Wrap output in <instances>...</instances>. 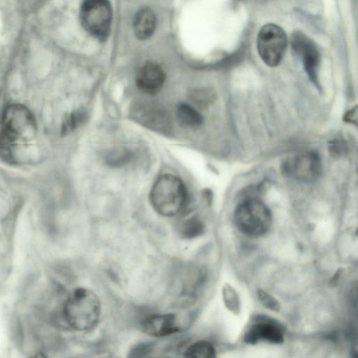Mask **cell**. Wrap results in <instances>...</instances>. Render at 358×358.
I'll list each match as a JSON object with an SVG mask.
<instances>
[{
	"mask_svg": "<svg viewBox=\"0 0 358 358\" xmlns=\"http://www.w3.org/2000/svg\"><path fill=\"white\" fill-rule=\"evenodd\" d=\"M100 316L99 299L89 289H75L64 302L62 317L67 325L74 330L85 331L94 329Z\"/></svg>",
	"mask_w": 358,
	"mask_h": 358,
	"instance_id": "1",
	"label": "cell"
},
{
	"mask_svg": "<svg viewBox=\"0 0 358 358\" xmlns=\"http://www.w3.org/2000/svg\"><path fill=\"white\" fill-rule=\"evenodd\" d=\"M36 131L34 115L27 107L19 103L8 106L1 117V152L9 153L11 145L30 142Z\"/></svg>",
	"mask_w": 358,
	"mask_h": 358,
	"instance_id": "2",
	"label": "cell"
},
{
	"mask_svg": "<svg viewBox=\"0 0 358 358\" xmlns=\"http://www.w3.org/2000/svg\"><path fill=\"white\" fill-rule=\"evenodd\" d=\"M150 201L159 214L171 217L179 213L187 201V189L183 182L172 174H163L155 182Z\"/></svg>",
	"mask_w": 358,
	"mask_h": 358,
	"instance_id": "3",
	"label": "cell"
},
{
	"mask_svg": "<svg viewBox=\"0 0 358 358\" xmlns=\"http://www.w3.org/2000/svg\"><path fill=\"white\" fill-rule=\"evenodd\" d=\"M234 221L238 230L253 238L266 234L271 226V213L266 205L257 198H248L236 207Z\"/></svg>",
	"mask_w": 358,
	"mask_h": 358,
	"instance_id": "4",
	"label": "cell"
},
{
	"mask_svg": "<svg viewBox=\"0 0 358 358\" xmlns=\"http://www.w3.org/2000/svg\"><path fill=\"white\" fill-rule=\"evenodd\" d=\"M288 44L285 31L275 24H266L259 30L257 46L263 62L271 67L282 61Z\"/></svg>",
	"mask_w": 358,
	"mask_h": 358,
	"instance_id": "5",
	"label": "cell"
},
{
	"mask_svg": "<svg viewBox=\"0 0 358 358\" xmlns=\"http://www.w3.org/2000/svg\"><path fill=\"white\" fill-rule=\"evenodd\" d=\"M81 23L91 35L100 39L110 30L112 8L108 0H85L80 10Z\"/></svg>",
	"mask_w": 358,
	"mask_h": 358,
	"instance_id": "6",
	"label": "cell"
},
{
	"mask_svg": "<svg viewBox=\"0 0 358 358\" xmlns=\"http://www.w3.org/2000/svg\"><path fill=\"white\" fill-rule=\"evenodd\" d=\"M243 340L250 344L262 341L278 344L283 342L284 330L275 320L258 315L250 320L244 333Z\"/></svg>",
	"mask_w": 358,
	"mask_h": 358,
	"instance_id": "7",
	"label": "cell"
},
{
	"mask_svg": "<svg viewBox=\"0 0 358 358\" xmlns=\"http://www.w3.org/2000/svg\"><path fill=\"white\" fill-rule=\"evenodd\" d=\"M130 114L135 121L155 131H165L170 126L166 112L159 105L150 101L135 102Z\"/></svg>",
	"mask_w": 358,
	"mask_h": 358,
	"instance_id": "8",
	"label": "cell"
},
{
	"mask_svg": "<svg viewBox=\"0 0 358 358\" xmlns=\"http://www.w3.org/2000/svg\"><path fill=\"white\" fill-rule=\"evenodd\" d=\"M322 164L320 156L314 151L302 152L286 162L285 171L292 177L303 181L313 182L320 175Z\"/></svg>",
	"mask_w": 358,
	"mask_h": 358,
	"instance_id": "9",
	"label": "cell"
},
{
	"mask_svg": "<svg viewBox=\"0 0 358 358\" xmlns=\"http://www.w3.org/2000/svg\"><path fill=\"white\" fill-rule=\"evenodd\" d=\"M292 46L301 57L304 68L310 80L317 83L320 53L313 41L304 34L296 31L292 36Z\"/></svg>",
	"mask_w": 358,
	"mask_h": 358,
	"instance_id": "10",
	"label": "cell"
},
{
	"mask_svg": "<svg viewBox=\"0 0 358 358\" xmlns=\"http://www.w3.org/2000/svg\"><path fill=\"white\" fill-rule=\"evenodd\" d=\"M165 81V73L157 63L148 62L138 71L136 83L143 93L154 95L162 88Z\"/></svg>",
	"mask_w": 358,
	"mask_h": 358,
	"instance_id": "11",
	"label": "cell"
},
{
	"mask_svg": "<svg viewBox=\"0 0 358 358\" xmlns=\"http://www.w3.org/2000/svg\"><path fill=\"white\" fill-rule=\"evenodd\" d=\"M143 331L154 337H164L179 331L173 314H156L147 317L141 322Z\"/></svg>",
	"mask_w": 358,
	"mask_h": 358,
	"instance_id": "12",
	"label": "cell"
},
{
	"mask_svg": "<svg viewBox=\"0 0 358 358\" xmlns=\"http://www.w3.org/2000/svg\"><path fill=\"white\" fill-rule=\"evenodd\" d=\"M156 17L149 8L140 10L134 20V30L136 37L141 40L149 38L155 32Z\"/></svg>",
	"mask_w": 358,
	"mask_h": 358,
	"instance_id": "13",
	"label": "cell"
},
{
	"mask_svg": "<svg viewBox=\"0 0 358 358\" xmlns=\"http://www.w3.org/2000/svg\"><path fill=\"white\" fill-rule=\"evenodd\" d=\"M176 116L179 121L186 126L198 127L203 122L200 113L192 106L185 103L177 106Z\"/></svg>",
	"mask_w": 358,
	"mask_h": 358,
	"instance_id": "14",
	"label": "cell"
},
{
	"mask_svg": "<svg viewBox=\"0 0 358 358\" xmlns=\"http://www.w3.org/2000/svg\"><path fill=\"white\" fill-rule=\"evenodd\" d=\"M216 355L214 346L206 341H197L189 345L185 352L187 357L210 358Z\"/></svg>",
	"mask_w": 358,
	"mask_h": 358,
	"instance_id": "15",
	"label": "cell"
},
{
	"mask_svg": "<svg viewBox=\"0 0 358 358\" xmlns=\"http://www.w3.org/2000/svg\"><path fill=\"white\" fill-rule=\"evenodd\" d=\"M87 112L83 108H79L70 115L64 120L62 125V133L66 134L81 125L87 119Z\"/></svg>",
	"mask_w": 358,
	"mask_h": 358,
	"instance_id": "16",
	"label": "cell"
},
{
	"mask_svg": "<svg viewBox=\"0 0 358 358\" xmlns=\"http://www.w3.org/2000/svg\"><path fill=\"white\" fill-rule=\"evenodd\" d=\"M203 230L202 222L196 217H192L183 224L181 229L182 236L187 238H194L200 235Z\"/></svg>",
	"mask_w": 358,
	"mask_h": 358,
	"instance_id": "17",
	"label": "cell"
},
{
	"mask_svg": "<svg viewBox=\"0 0 358 358\" xmlns=\"http://www.w3.org/2000/svg\"><path fill=\"white\" fill-rule=\"evenodd\" d=\"M130 157L128 151L124 150H115L109 155L108 157V162L112 165H119L124 164Z\"/></svg>",
	"mask_w": 358,
	"mask_h": 358,
	"instance_id": "18",
	"label": "cell"
},
{
	"mask_svg": "<svg viewBox=\"0 0 358 358\" xmlns=\"http://www.w3.org/2000/svg\"><path fill=\"white\" fill-rule=\"evenodd\" d=\"M258 297L261 303L267 308L278 310L279 306L277 301L263 290L258 291Z\"/></svg>",
	"mask_w": 358,
	"mask_h": 358,
	"instance_id": "19",
	"label": "cell"
},
{
	"mask_svg": "<svg viewBox=\"0 0 358 358\" xmlns=\"http://www.w3.org/2000/svg\"><path fill=\"white\" fill-rule=\"evenodd\" d=\"M343 120L344 122L358 127V105L348 110L343 115Z\"/></svg>",
	"mask_w": 358,
	"mask_h": 358,
	"instance_id": "20",
	"label": "cell"
},
{
	"mask_svg": "<svg viewBox=\"0 0 358 358\" xmlns=\"http://www.w3.org/2000/svg\"><path fill=\"white\" fill-rule=\"evenodd\" d=\"M225 296L224 298L226 299V303L227 306L231 308H237L238 307V299L237 295L234 291L232 290L231 287H227L224 290Z\"/></svg>",
	"mask_w": 358,
	"mask_h": 358,
	"instance_id": "21",
	"label": "cell"
},
{
	"mask_svg": "<svg viewBox=\"0 0 358 358\" xmlns=\"http://www.w3.org/2000/svg\"><path fill=\"white\" fill-rule=\"evenodd\" d=\"M208 97L206 92H196L193 98L196 102L203 104V102L205 103L207 101Z\"/></svg>",
	"mask_w": 358,
	"mask_h": 358,
	"instance_id": "22",
	"label": "cell"
},
{
	"mask_svg": "<svg viewBox=\"0 0 358 358\" xmlns=\"http://www.w3.org/2000/svg\"><path fill=\"white\" fill-rule=\"evenodd\" d=\"M352 356L358 357V336L354 339L351 347Z\"/></svg>",
	"mask_w": 358,
	"mask_h": 358,
	"instance_id": "23",
	"label": "cell"
}]
</instances>
